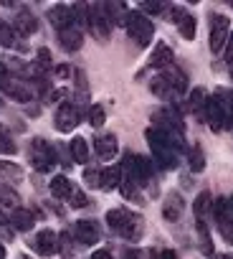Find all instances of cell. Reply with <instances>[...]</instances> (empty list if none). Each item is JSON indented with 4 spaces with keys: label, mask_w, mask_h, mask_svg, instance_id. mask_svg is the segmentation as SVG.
<instances>
[{
    "label": "cell",
    "mask_w": 233,
    "mask_h": 259,
    "mask_svg": "<svg viewBox=\"0 0 233 259\" xmlns=\"http://www.w3.org/2000/svg\"><path fill=\"white\" fill-rule=\"evenodd\" d=\"M71 191H74V186H71V181H69L66 176H53V178H51V193H53L56 198H69Z\"/></svg>",
    "instance_id": "23"
},
{
    "label": "cell",
    "mask_w": 233,
    "mask_h": 259,
    "mask_svg": "<svg viewBox=\"0 0 233 259\" xmlns=\"http://www.w3.org/2000/svg\"><path fill=\"white\" fill-rule=\"evenodd\" d=\"M150 89L157 94V97H162V99H167V97H172V87L162 79V76H157V79H152V84H150Z\"/></svg>",
    "instance_id": "33"
},
{
    "label": "cell",
    "mask_w": 233,
    "mask_h": 259,
    "mask_svg": "<svg viewBox=\"0 0 233 259\" xmlns=\"http://www.w3.org/2000/svg\"><path fill=\"white\" fill-rule=\"evenodd\" d=\"M99 173H101V170H89V168H86V170H84L86 186H96V188H99Z\"/></svg>",
    "instance_id": "41"
},
{
    "label": "cell",
    "mask_w": 233,
    "mask_h": 259,
    "mask_svg": "<svg viewBox=\"0 0 233 259\" xmlns=\"http://www.w3.org/2000/svg\"><path fill=\"white\" fill-rule=\"evenodd\" d=\"M89 28H91V33H94L96 38H106V36H109L111 23L106 21L101 6H91V8H89Z\"/></svg>",
    "instance_id": "8"
},
{
    "label": "cell",
    "mask_w": 233,
    "mask_h": 259,
    "mask_svg": "<svg viewBox=\"0 0 233 259\" xmlns=\"http://www.w3.org/2000/svg\"><path fill=\"white\" fill-rule=\"evenodd\" d=\"M228 36H230V18L223 13H213L210 16V41H208L210 51L213 54L223 51V46L228 44Z\"/></svg>",
    "instance_id": "4"
},
{
    "label": "cell",
    "mask_w": 233,
    "mask_h": 259,
    "mask_svg": "<svg viewBox=\"0 0 233 259\" xmlns=\"http://www.w3.org/2000/svg\"><path fill=\"white\" fill-rule=\"evenodd\" d=\"M69 206H71V208H84V206H89V198L84 196V191H79V188L74 186V191H71V196H69Z\"/></svg>",
    "instance_id": "36"
},
{
    "label": "cell",
    "mask_w": 233,
    "mask_h": 259,
    "mask_svg": "<svg viewBox=\"0 0 233 259\" xmlns=\"http://www.w3.org/2000/svg\"><path fill=\"white\" fill-rule=\"evenodd\" d=\"M228 206H230V211H233V196H230V201H228Z\"/></svg>",
    "instance_id": "51"
},
{
    "label": "cell",
    "mask_w": 233,
    "mask_h": 259,
    "mask_svg": "<svg viewBox=\"0 0 233 259\" xmlns=\"http://www.w3.org/2000/svg\"><path fill=\"white\" fill-rule=\"evenodd\" d=\"M220 234L225 236V241H230V244H233V224H228V226H220Z\"/></svg>",
    "instance_id": "43"
},
{
    "label": "cell",
    "mask_w": 233,
    "mask_h": 259,
    "mask_svg": "<svg viewBox=\"0 0 233 259\" xmlns=\"http://www.w3.org/2000/svg\"><path fill=\"white\" fill-rule=\"evenodd\" d=\"M218 259H230V254H218Z\"/></svg>",
    "instance_id": "50"
},
{
    "label": "cell",
    "mask_w": 233,
    "mask_h": 259,
    "mask_svg": "<svg viewBox=\"0 0 233 259\" xmlns=\"http://www.w3.org/2000/svg\"><path fill=\"white\" fill-rule=\"evenodd\" d=\"M205 122H208L213 130H220V127H223V122H225V112H223L218 97H213V99L205 102Z\"/></svg>",
    "instance_id": "16"
},
{
    "label": "cell",
    "mask_w": 233,
    "mask_h": 259,
    "mask_svg": "<svg viewBox=\"0 0 233 259\" xmlns=\"http://www.w3.org/2000/svg\"><path fill=\"white\" fill-rule=\"evenodd\" d=\"M79 107L71 104V102H64L59 109H56V130L59 133H71V130L79 124Z\"/></svg>",
    "instance_id": "6"
},
{
    "label": "cell",
    "mask_w": 233,
    "mask_h": 259,
    "mask_svg": "<svg viewBox=\"0 0 233 259\" xmlns=\"http://www.w3.org/2000/svg\"><path fill=\"white\" fill-rule=\"evenodd\" d=\"M69 150H71V158L76 163H89V145H86L84 138H74L71 145H69Z\"/></svg>",
    "instance_id": "26"
},
{
    "label": "cell",
    "mask_w": 233,
    "mask_h": 259,
    "mask_svg": "<svg viewBox=\"0 0 233 259\" xmlns=\"http://www.w3.org/2000/svg\"><path fill=\"white\" fill-rule=\"evenodd\" d=\"M183 211H185L183 196H180V193H167V198H165V203H162V216H165L167 221H178V219L183 216Z\"/></svg>",
    "instance_id": "14"
},
{
    "label": "cell",
    "mask_w": 233,
    "mask_h": 259,
    "mask_svg": "<svg viewBox=\"0 0 233 259\" xmlns=\"http://www.w3.org/2000/svg\"><path fill=\"white\" fill-rule=\"evenodd\" d=\"M31 249L38 254V256H53L59 251V234L51 231V229H41L33 241H31Z\"/></svg>",
    "instance_id": "5"
},
{
    "label": "cell",
    "mask_w": 233,
    "mask_h": 259,
    "mask_svg": "<svg viewBox=\"0 0 233 259\" xmlns=\"http://www.w3.org/2000/svg\"><path fill=\"white\" fill-rule=\"evenodd\" d=\"M31 163L38 173H48L56 163H59V155H56V148L48 145L43 138H36L31 143Z\"/></svg>",
    "instance_id": "3"
},
{
    "label": "cell",
    "mask_w": 233,
    "mask_h": 259,
    "mask_svg": "<svg viewBox=\"0 0 233 259\" xmlns=\"http://www.w3.org/2000/svg\"><path fill=\"white\" fill-rule=\"evenodd\" d=\"M122 186V168L114 165V168H104L99 173V188L101 191H114Z\"/></svg>",
    "instance_id": "18"
},
{
    "label": "cell",
    "mask_w": 233,
    "mask_h": 259,
    "mask_svg": "<svg viewBox=\"0 0 233 259\" xmlns=\"http://www.w3.org/2000/svg\"><path fill=\"white\" fill-rule=\"evenodd\" d=\"M21 33L13 28V26H0V44H3V46H8V49H21V51H26V46L21 44Z\"/></svg>",
    "instance_id": "21"
},
{
    "label": "cell",
    "mask_w": 233,
    "mask_h": 259,
    "mask_svg": "<svg viewBox=\"0 0 233 259\" xmlns=\"http://www.w3.org/2000/svg\"><path fill=\"white\" fill-rule=\"evenodd\" d=\"M13 28H16L21 36H33V33L38 31V21H36V16H33L28 8H23V11L16 16V21H13Z\"/></svg>",
    "instance_id": "12"
},
{
    "label": "cell",
    "mask_w": 233,
    "mask_h": 259,
    "mask_svg": "<svg viewBox=\"0 0 233 259\" xmlns=\"http://www.w3.org/2000/svg\"><path fill=\"white\" fill-rule=\"evenodd\" d=\"M172 49L165 44V41H160L155 49H152V54H150V66H155V69H167L170 64H172Z\"/></svg>",
    "instance_id": "15"
},
{
    "label": "cell",
    "mask_w": 233,
    "mask_h": 259,
    "mask_svg": "<svg viewBox=\"0 0 233 259\" xmlns=\"http://www.w3.org/2000/svg\"><path fill=\"white\" fill-rule=\"evenodd\" d=\"M205 102H208V92L203 87H195L190 92V109L193 112H200V109H205Z\"/></svg>",
    "instance_id": "28"
},
{
    "label": "cell",
    "mask_w": 233,
    "mask_h": 259,
    "mask_svg": "<svg viewBox=\"0 0 233 259\" xmlns=\"http://www.w3.org/2000/svg\"><path fill=\"white\" fill-rule=\"evenodd\" d=\"M127 208H111V211H106V226L114 231V234H120V229L125 226V221H127Z\"/></svg>",
    "instance_id": "25"
},
{
    "label": "cell",
    "mask_w": 233,
    "mask_h": 259,
    "mask_svg": "<svg viewBox=\"0 0 233 259\" xmlns=\"http://www.w3.org/2000/svg\"><path fill=\"white\" fill-rule=\"evenodd\" d=\"M59 41H61V49L64 51H79L84 46V33L76 26H71V28L59 31Z\"/></svg>",
    "instance_id": "13"
},
{
    "label": "cell",
    "mask_w": 233,
    "mask_h": 259,
    "mask_svg": "<svg viewBox=\"0 0 233 259\" xmlns=\"http://www.w3.org/2000/svg\"><path fill=\"white\" fill-rule=\"evenodd\" d=\"M8 221H11V219H8V216H6V213H3V211H0V226H6V224H8Z\"/></svg>",
    "instance_id": "48"
},
{
    "label": "cell",
    "mask_w": 233,
    "mask_h": 259,
    "mask_svg": "<svg viewBox=\"0 0 233 259\" xmlns=\"http://www.w3.org/2000/svg\"><path fill=\"white\" fill-rule=\"evenodd\" d=\"M11 224L18 229V231H31L33 229V224H36V216L28 211V208H13V213H11Z\"/></svg>",
    "instance_id": "20"
},
{
    "label": "cell",
    "mask_w": 233,
    "mask_h": 259,
    "mask_svg": "<svg viewBox=\"0 0 233 259\" xmlns=\"http://www.w3.org/2000/svg\"><path fill=\"white\" fill-rule=\"evenodd\" d=\"M0 259H6V246L0 244Z\"/></svg>",
    "instance_id": "49"
},
{
    "label": "cell",
    "mask_w": 233,
    "mask_h": 259,
    "mask_svg": "<svg viewBox=\"0 0 233 259\" xmlns=\"http://www.w3.org/2000/svg\"><path fill=\"white\" fill-rule=\"evenodd\" d=\"M38 66L41 69H48L51 66V51L48 49H38Z\"/></svg>",
    "instance_id": "40"
},
{
    "label": "cell",
    "mask_w": 233,
    "mask_h": 259,
    "mask_svg": "<svg viewBox=\"0 0 233 259\" xmlns=\"http://www.w3.org/2000/svg\"><path fill=\"white\" fill-rule=\"evenodd\" d=\"M94 148H96V155L101 160H111L116 155V150H120V145H116V138L109 133V135H101L94 140Z\"/></svg>",
    "instance_id": "17"
},
{
    "label": "cell",
    "mask_w": 233,
    "mask_h": 259,
    "mask_svg": "<svg viewBox=\"0 0 233 259\" xmlns=\"http://www.w3.org/2000/svg\"><path fill=\"white\" fill-rule=\"evenodd\" d=\"M198 231H200V241H203V251L205 254H213V246H210V236H208V226L203 219H198Z\"/></svg>",
    "instance_id": "37"
},
{
    "label": "cell",
    "mask_w": 233,
    "mask_h": 259,
    "mask_svg": "<svg viewBox=\"0 0 233 259\" xmlns=\"http://www.w3.org/2000/svg\"><path fill=\"white\" fill-rule=\"evenodd\" d=\"M147 143H150V148H152V158L162 165V168H178V153L172 150L175 145L170 143V138H167V133H162V130H157V127H150L147 130Z\"/></svg>",
    "instance_id": "1"
},
{
    "label": "cell",
    "mask_w": 233,
    "mask_h": 259,
    "mask_svg": "<svg viewBox=\"0 0 233 259\" xmlns=\"http://www.w3.org/2000/svg\"><path fill=\"white\" fill-rule=\"evenodd\" d=\"M104 122H106L104 107H101V104H91V107H89V124H91V127H101Z\"/></svg>",
    "instance_id": "34"
},
{
    "label": "cell",
    "mask_w": 233,
    "mask_h": 259,
    "mask_svg": "<svg viewBox=\"0 0 233 259\" xmlns=\"http://www.w3.org/2000/svg\"><path fill=\"white\" fill-rule=\"evenodd\" d=\"M140 11H142V16H145V13H152V16H155V13H162L165 6H162V3H142Z\"/></svg>",
    "instance_id": "38"
},
{
    "label": "cell",
    "mask_w": 233,
    "mask_h": 259,
    "mask_svg": "<svg viewBox=\"0 0 233 259\" xmlns=\"http://www.w3.org/2000/svg\"><path fill=\"white\" fill-rule=\"evenodd\" d=\"M188 160H190V170L193 173H200L205 168V155H203L200 145H193V150L188 153Z\"/></svg>",
    "instance_id": "29"
},
{
    "label": "cell",
    "mask_w": 233,
    "mask_h": 259,
    "mask_svg": "<svg viewBox=\"0 0 233 259\" xmlns=\"http://www.w3.org/2000/svg\"><path fill=\"white\" fill-rule=\"evenodd\" d=\"M101 8H104V16H106V21L111 26L114 23H125V18H127V8L125 6H120V3H104Z\"/></svg>",
    "instance_id": "24"
},
{
    "label": "cell",
    "mask_w": 233,
    "mask_h": 259,
    "mask_svg": "<svg viewBox=\"0 0 233 259\" xmlns=\"http://www.w3.org/2000/svg\"><path fill=\"white\" fill-rule=\"evenodd\" d=\"M0 87L6 89V94L11 97V99H16V102H21V104H28L31 99H33V92L26 87V84H21V81H16V79H3L0 81Z\"/></svg>",
    "instance_id": "9"
},
{
    "label": "cell",
    "mask_w": 233,
    "mask_h": 259,
    "mask_svg": "<svg viewBox=\"0 0 233 259\" xmlns=\"http://www.w3.org/2000/svg\"><path fill=\"white\" fill-rule=\"evenodd\" d=\"M125 28H127L130 38H132L137 46H150V41H152V36H155L152 21H150L147 16H142L140 11H127Z\"/></svg>",
    "instance_id": "2"
},
{
    "label": "cell",
    "mask_w": 233,
    "mask_h": 259,
    "mask_svg": "<svg viewBox=\"0 0 233 259\" xmlns=\"http://www.w3.org/2000/svg\"><path fill=\"white\" fill-rule=\"evenodd\" d=\"M74 236L79 244H96L101 239V231H99V224L91 221V219H81L74 224Z\"/></svg>",
    "instance_id": "7"
},
{
    "label": "cell",
    "mask_w": 233,
    "mask_h": 259,
    "mask_svg": "<svg viewBox=\"0 0 233 259\" xmlns=\"http://www.w3.org/2000/svg\"><path fill=\"white\" fill-rule=\"evenodd\" d=\"M0 176H3L8 183H21L23 181V168L18 163H11V160H0Z\"/></svg>",
    "instance_id": "22"
},
{
    "label": "cell",
    "mask_w": 233,
    "mask_h": 259,
    "mask_svg": "<svg viewBox=\"0 0 233 259\" xmlns=\"http://www.w3.org/2000/svg\"><path fill=\"white\" fill-rule=\"evenodd\" d=\"M48 18H51V23L59 28V31H64V28H71L74 26V8H69V6H53V8H48Z\"/></svg>",
    "instance_id": "10"
},
{
    "label": "cell",
    "mask_w": 233,
    "mask_h": 259,
    "mask_svg": "<svg viewBox=\"0 0 233 259\" xmlns=\"http://www.w3.org/2000/svg\"><path fill=\"white\" fill-rule=\"evenodd\" d=\"M162 79L172 87V92H185V89H188V76H185L175 64H170L167 69H162Z\"/></svg>",
    "instance_id": "19"
},
{
    "label": "cell",
    "mask_w": 233,
    "mask_h": 259,
    "mask_svg": "<svg viewBox=\"0 0 233 259\" xmlns=\"http://www.w3.org/2000/svg\"><path fill=\"white\" fill-rule=\"evenodd\" d=\"M178 31H180V36H183V38L193 41V38H195V31H198V26H195V18H193V16H185V18L178 23Z\"/></svg>",
    "instance_id": "31"
},
{
    "label": "cell",
    "mask_w": 233,
    "mask_h": 259,
    "mask_svg": "<svg viewBox=\"0 0 233 259\" xmlns=\"http://www.w3.org/2000/svg\"><path fill=\"white\" fill-rule=\"evenodd\" d=\"M91 259H111V251H109V249H96V251L91 254Z\"/></svg>",
    "instance_id": "44"
},
{
    "label": "cell",
    "mask_w": 233,
    "mask_h": 259,
    "mask_svg": "<svg viewBox=\"0 0 233 259\" xmlns=\"http://www.w3.org/2000/svg\"><path fill=\"white\" fill-rule=\"evenodd\" d=\"M185 16H188V13H185L183 8H167V18H170V23H180Z\"/></svg>",
    "instance_id": "39"
},
{
    "label": "cell",
    "mask_w": 233,
    "mask_h": 259,
    "mask_svg": "<svg viewBox=\"0 0 233 259\" xmlns=\"http://www.w3.org/2000/svg\"><path fill=\"white\" fill-rule=\"evenodd\" d=\"M122 196L127 198V201H142V196H140V186L132 181V178H122Z\"/></svg>",
    "instance_id": "30"
},
{
    "label": "cell",
    "mask_w": 233,
    "mask_h": 259,
    "mask_svg": "<svg viewBox=\"0 0 233 259\" xmlns=\"http://www.w3.org/2000/svg\"><path fill=\"white\" fill-rule=\"evenodd\" d=\"M74 76H76V94H79V102H86V99H89V84H86V74H84L81 69H76V71H74Z\"/></svg>",
    "instance_id": "32"
},
{
    "label": "cell",
    "mask_w": 233,
    "mask_h": 259,
    "mask_svg": "<svg viewBox=\"0 0 233 259\" xmlns=\"http://www.w3.org/2000/svg\"><path fill=\"white\" fill-rule=\"evenodd\" d=\"M228 61H230V66H233V36H228Z\"/></svg>",
    "instance_id": "47"
},
{
    "label": "cell",
    "mask_w": 233,
    "mask_h": 259,
    "mask_svg": "<svg viewBox=\"0 0 233 259\" xmlns=\"http://www.w3.org/2000/svg\"><path fill=\"white\" fill-rule=\"evenodd\" d=\"M142 231H145L142 216H140V213H127V221H125V226L120 229V236H125L127 241H137V239L142 236Z\"/></svg>",
    "instance_id": "11"
},
{
    "label": "cell",
    "mask_w": 233,
    "mask_h": 259,
    "mask_svg": "<svg viewBox=\"0 0 233 259\" xmlns=\"http://www.w3.org/2000/svg\"><path fill=\"white\" fill-rule=\"evenodd\" d=\"M0 203L3 206H13V208H18V203H21V196L11 188V186H6V183H0Z\"/></svg>",
    "instance_id": "27"
},
{
    "label": "cell",
    "mask_w": 233,
    "mask_h": 259,
    "mask_svg": "<svg viewBox=\"0 0 233 259\" xmlns=\"http://www.w3.org/2000/svg\"><path fill=\"white\" fill-rule=\"evenodd\" d=\"M69 74H71V69H69L66 64H61V66H56V76H61V79H64V76H69Z\"/></svg>",
    "instance_id": "45"
},
{
    "label": "cell",
    "mask_w": 233,
    "mask_h": 259,
    "mask_svg": "<svg viewBox=\"0 0 233 259\" xmlns=\"http://www.w3.org/2000/svg\"><path fill=\"white\" fill-rule=\"evenodd\" d=\"M160 259H175V251L172 249H162L160 251Z\"/></svg>",
    "instance_id": "46"
},
{
    "label": "cell",
    "mask_w": 233,
    "mask_h": 259,
    "mask_svg": "<svg viewBox=\"0 0 233 259\" xmlns=\"http://www.w3.org/2000/svg\"><path fill=\"white\" fill-rule=\"evenodd\" d=\"M210 206H213V203H210V193H208V191H203V193L193 201V211L198 213V219H203V213H205Z\"/></svg>",
    "instance_id": "35"
},
{
    "label": "cell",
    "mask_w": 233,
    "mask_h": 259,
    "mask_svg": "<svg viewBox=\"0 0 233 259\" xmlns=\"http://www.w3.org/2000/svg\"><path fill=\"white\" fill-rule=\"evenodd\" d=\"M0 153H6V155H8V153H11V155L16 153V145H13V143H11V140L3 135V133H0Z\"/></svg>",
    "instance_id": "42"
}]
</instances>
